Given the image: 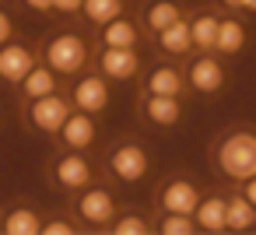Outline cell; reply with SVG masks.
<instances>
[{
    "label": "cell",
    "mask_w": 256,
    "mask_h": 235,
    "mask_svg": "<svg viewBox=\"0 0 256 235\" xmlns=\"http://www.w3.org/2000/svg\"><path fill=\"white\" fill-rule=\"evenodd\" d=\"M140 70V56L137 50H126V46H102L98 53V74L106 81H130L137 78Z\"/></svg>",
    "instance_id": "obj_8"
},
{
    "label": "cell",
    "mask_w": 256,
    "mask_h": 235,
    "mask_svg": "<svg viewBox=\"0 0 256 235\" xmlns=\"http://www.w3.org/2000/svg\"><path fill=\"white\" fill-rule=\"evenodd\" d=\"M112 232H116V235H144V232H148V221H144L140 214H123V218L112 221Z\"/></svg>",
    "instance_id": "obj_26"
},
{
    "label": "cell",
    "mask_w": 256,
    "mask_h": 235,
    "mask_svg": "<svg viewBox=\"0 0 256 235\" xmlns=\"http://www.w3.org/2000/svg\"><path fill=\"white\" fill-rule=\"evenodd\" d=\"M218 14H210V11H204V14H196L193 22H190V39H193V50H200V53H214V39H218Z\"/></svg>",
    "instance_id": "obj_22"
},
{
    "label": "cell",
    "mask_w": 256,
    "mask_h": 235,
    "mask_svg": "<svg viewBox=\"0 0 256 235\" xmlns=\"http://www.w3.org/2000/svg\"><path fill=\"white\" fill-rule=\"evenodd\" d=\"M39 228H42V218L25 204L11 207L4 218H0V232H8V235H39Z\"/></svg>",
    "instance_id": "obj_16"
},
{
    "label": "cell",
    "mask_w": 256,
    "mask_h": 235,
    "mask_svg": "<svg viewBox=\"0 0 256 235\" xmlns=\"http://www.w3.org/2000/svg\"><path fill=\"white\" fill-rule=\"evenodd\" d=\"M137 39H140V28L130 18H123V14L102 25V46H126V50H134Z\"/></svg>",
    "instance_id": "obj_20"
},
{
    "label": "cell",
    "mask_w": 256,
    "mask_h": 235,
    "mask_svg": "<svg viewBox=\"0 0 256 235\" xmlns=\"http://www.w3.org/2000/svg\"><path fill=\"white\" fill-rule=\"evenodd\" d=\"M179 18H182V11H179L176 0H154V4L148 8V14H144V25H148L151 32H162V28H168V25L179 22Z\"/></svg>",
    "instance_id": "obj_23"
},
{
    "label": "cell",
    "mask_w": 256,
    "mask_h": 235,
    "mask_svg": "<svg viewBox=\"0 0 256 235\" xmlns=\"http://www.w3.org/2000/svg\"><path fill=\"white\" fill-rule=\"evenodd\" d=\"M221 4H224V8H235V11L242 8V4H238V0H221Z\"/></svg>",
    "instance_id": "obj_33"
},
{
    "label": "cell",
    "mask_w": 256,
    "mask_h": 235,
    "mask_svg": "<svg viewBox=\"0 0 256 235\" xmlns=\"http://www.w3.org/2000/svg\"><path fill=\"white\" fill-rule=\"evenodd\" d=\"M42 60H46L56 74L74 78V74H81L84 64H88V42H84L78 32H56V36L46 39Z\"/></svg>",
    "instance_id": "obj_2"
},
{
    "label": "cell",
    "mask_w": 256,
    "mask_h": 235,
    "mask_svg": "<svg viewBox=\"0 0 256 235\" xmlns=\"http://www.w3.org/2000/svg\"><path fill=\"white\" fill-rule=\"evenodd\" d=\"M81 11H84V18L92 25H106V22L123 14V0H84Z\"/></svg>",
    "instance_id": "obj_24"
},
{
    "label": "cell",
    "mask_w": 256,
    "mask_h": 235,
    "mask_svg": "<svg viewBox=\"0 0 256 235\" xmlns=\"http://www.w3.org/2000/svg\"><path fill=\"white\" fill-rule=\"evenodd\" d=\"M39 232H42V235H74V224H67L64 218H53V221H46Z\"/></svg>",
    "instance_id": "obj_27"
},
{
    "label": "cell",
    "mask_w": 256,
    "mask_h": 235,
    "mask_svg": "<svg viewBox=\"0 0 256 235\" xmlns=\"http://www.w3.org/2000/svg\"><path fill=\"white\" fill-rule=\"evenodd\" d=\"M25 8H32V11H39V14H46V11H53V0H25Z\"/></svg>",
    "instance_id": "obj_31"
},
{
    "label": "cell",
    "mask_w": 256,
    "mask_h": 235,
    "mask_svg": "<svg viewBox=\"0 0 256 235\" xmlns=\"http://www.w3.org/2000/svg\"><path fill=\"white\" fill-rule=\"evenodd\" d=\"M92 162L84 158V151H70L67 148V154H60L56 162H53V182L60 186V190H70V193H81L84 186H92Z\"/></svg>",
    "instance_id": "obj_5"
},
{
    "label": "cell",
    "mask_w": 256,
    "mask_h": 235,
    "mask_svg": "<svg viewBox=\"0 0 256 235\" xmlns=\"http://www.w3.org/2000/svg\"><path fill=\"white\" fill-rule=\"evenodd\" d=\"M246 46V25L238 18H221L218 22V39H214V53L221 56H235Z\"/></svg>",
    "instance_id": "obj_17"
},
{
    "label": "cell",
    "mask_w": 256,
    "mask_h": 235,
    "mask_svg": "<svg viewBox=\"0 0 256 235\" xmlns=\"http://www.w3.org/2000/svg\"><path fill=\"white\" fill-rule=\"evenodd\" d=\"M95 137H98V126H95V116L92 112H74L70 109V116L64 120V126H60V140L70 148V151H88L92 144H95Z\"/></svg>",
    "instance_id": "obj_12"
},
{
    "label": "cell",
    "mask_w": 256,
    "mask_h": 235,
    "mask_svg": "<svg viewBox=\"0 0 256 235\" xmlns=\"http://www.w3.org/2000/svg\"><path fill=\"white\" fill-rule=\"evenodd\" d=\"M148 151L134 140H123L112 154H109V172L120 179V182H140L148 176Z\"/></svg>",
    "instance_id": "obj_7"
},
{
    "label": "cell",
    "mask_w": 256,
    "mask_h": 235,
    "mask_svg": "<svg viewBox=\"0 0 256 235\" xmlns=\"http://www.w3.org/2000/svg\"><path fill=\"white\" fill-rule=\"evenodd\" d=\"M182 88H186V78L172 64H158L144 78V92L148 95H182Z\"/></svg>",
    "instance_id": "obj_14"
},
{
    "label": "cell",
    "mask_w": 256,
    "mask_h": 235,
    "mask_svg": "<svg viewBox=\"0 0 256 235\" xmlns=\"http://www.w3.org/2000/svg\"><path fill=\"white\" fill-rule=\"evenodd\" d=\"M81 4H84V0H53V11H60V14H78Z\"/></svg>",
    "instance_id": "obj_29"
},
{
    "label": "cell",
    "mask_w": 256,
    "mask_h": 235,
    "mask_svg": "<svg viewBox=\"0 0 256 235\" xmlns=\"http://www.w3.org/2000/svg\"><path fill=\"white\" fill-rule=\"evenodd\" d=\"M36 67V53L32 46L25 42H4L0 46V81H8V84H22V78Z\"/></svg>",
    "instance_id": "obj_10"
},
{
    "label": "cell",
    "mask_w": 256,
    "mask_h": 235,
    "mask_svg": "<svg viewBox=\"0 0 256 235\" xmlns=\"http://www.w3.org/2000/svg\"><path fill=\"white\" fill-rule=\"evenodd\" d=\"M182 78H186V84H190L193 92L214 95V92H221V84H224V64H221L214 53H200V56L190 60V67H186Z\"/></svg>",
    "instance_id": "obj_6"
},
{
    "label": "cell",
    "mask_w": 256,
    "mask_h": 235,
    "mask_svg": "<svg viewBox=\"0 0 256 235\" xmlns=\"http://www.w3.org/2000/svg\"><path fill=\"white\" fill-rule=\"evenodd\" d=\"M25 116H28V123H32L39 134L56 137V134H60V126H64V120L70 116V102H67L60 92H53V95L32 98V102H28V109H25Z\"/></svg>",
    "instance_id": "obj_3"
},
{
    "label": "cell",
    "mask_w": 256,
    "mask_h": 235,
    "mask_svg": "<svg viewBox=\"0 0 256 235\" xmlns=\"http://www.w3.org/2000/svg\"><path fill=\"white\" fill-rule=\"evenodd\" d=\"M74 214H78L84 224L102 228V224H109V221L116 218V196H112L109 190H102V186H84L81 196L74 200Z\"/></svg>",
    "instance_id": "obj_4"
},
{
    "label": "cell",
    "mask_w": 256,
    "mask_h": 235,
    "mask_svg": "<svg viewBox=\"0 0 256 235\" xmlns=\"http://www.w3.org/2000/svg\"><path fill=\"white\" fill-rule=\"evenodd\" d=\"M56 70L50 67V64H36L25 78H22V95H25V102H32V98H42V95H53L60 84H56Z\"/></svg>",
    "instance_id": "obj_15"
},
{
    "label": "cell",
    "mask_w": 256,
    "mask_h": 235,
    "mask_svg": "<svg viewBox=\"0 0 256 235\" xmlns=\"http://www.w3.org/2000/svg\"><path fill=\"white\" fill-rule=\"evenodd\" d=\"M140 112L154 126H176L182 116V102H179V95H144Z\"/></svg>",
    "instance_id": "obj_13"
},
{
    "label": "cell",
    "mask_w": 256,
    "mask_h": 235,
    "mask_svg": "<svg viewBox=\"0 0 256 235\" xmlns=\"http://www.w3.org/2000/svg\"><path fill=\"white\" fill-rule=\"evenodd\" d=\"M238 4H242V11H252L256 14V0H238Z\"/></svg>",
    "instance_id": "obj_32"
},
{
    "label": "cell",
    "mask_w": 256,
    "mask_h": 235,
    "mask_svg": "<svg viewBox=\"0 0 256 235\" xmlns=\"http://www.w3.org/2000/svg\"><path fill=\"white\" fill-rule=\"evenodd\" d=\"M193 221L204 232H224V196H200Z\"/></svg>",
    "instance_id": "obj_19"
},
{
    "label": "cell",
    "mask_w": 256,
    "mask_h": 235,
    "mask_svg": "<svg viewBox=\"0 0 256 235\" xmlns=\"http://www.w3.org/2000/svg\"><path fill=\"white\" fill-rule=\"evenodd\" d=\"M214 162L221 168V176L242 182L249 176H256V134L252 130H232L218 140L214 148Z\"/></svg>",
    "instance_id": "obj_1"
},
{
    "label": "cell",
    "mask_w": 256,
    "mask_h": 235,
    "mask_svg": "<svg viewBox=\"0 0 256 235\" xmlns=\"http://www.w3.org/2000/svg\"><path fill=\"white\" fill-rule=\"evenodd\" d=\"M158 232H162V235H193V232H196V221H193V214H176V210H162Z\"/></svg>",
    "instance_id": "obj_25"
},
{
    "label": "cell",
    "mask_w": 256,
    "mask_h": 235,
    "mask_svg": "<svg viewBox=\"0 0 256 235\" xmlns=\"http://www.w3.org/2000/svg\"><path fill=\"white\" fill-rule=\"evenodd\" d=\"M242 196L256 207V176H249V179H242Z\"/></svg>",
    "instance_id": "obj_30"
},
{
    "label": "cell",
    "mask_w": 256,
    "mask_h": 235,
    "mask_svg": "<svg viewBox=\"0 0 256 235\" xmlns=\"http://www.w3.org/2000/svg\"><path fill=\"white\" fill-rule=\"evenodd\" d=\"M196 200H200V190H196L190 179H182V176L162 182V190H158V204H162V210L193 214V210H196Z\"/></svg>",
    "instance_id": "obj_11"
},
{
    "label": "cell",
    "mask_w": 256,
    "mask_h": 235,
    "mask_svg": "<svg viewBox=\"0 0 256 235\" xmlns=\"http://www.w3.org/2000/svg\"><path fill=\"white\" fill-rule=\"evenodd\" d=\"M154 36H158V50H162V53H168V56H182V53H190V50H193L190 22H186V18L172 22L168 28H162V32H154Z\"/></svg>",
    "instance_id": "obj_18"
},
{
    "label": "cell",
    "mask_w": 256,
    "mask_h": 235,
    "mask_svg": "<svg viewBox=\"0 0 256 235\" xmlns=\"http://www.w3.org/2000/svg\"><path fill=\"white\" fill-rule=\"evenodd\" d=\"M256 224V207L238 193V196H228L224 200V228L228 232H246Z\"/></svg>",
    "instance_id": "obj_21"
},
{
    "label": "cell",
    "mask_w": 256,
    "mask_h": 235,
    "mask_svg": "<svg viewBox=\"0 0 256 235\" xmlns=\"http://www.w3.org/2000/svg\"><path fill=\"white\" fill-rule=\"evenodd\" d=\"M70 106L81 109V112H102L109 106V84L102 74H84L74 81V92H70Z\"/></svg>",
    "instance_id": "obj_9"
},
{
    "label": "cell",
    "mask_w": 256,
    "mask_h": 235,
    "mask_svg": "<svg viewBox=\"0 0 256 235\" xmlns=\"http://www.w3.org/2000/svg\"><path fill=\"white\" fill-rule=\"evenodd\" d=\"M11 39H14V22H11V14L4 8H0V46L11 42Z\"/></svg>",
    "instance_id": "obj_28"
}]
</instances>
